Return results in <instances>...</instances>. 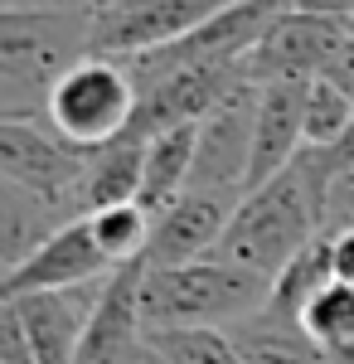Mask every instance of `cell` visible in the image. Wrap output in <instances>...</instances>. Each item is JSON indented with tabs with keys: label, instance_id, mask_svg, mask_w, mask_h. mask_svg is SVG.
I'll use <instances>...</instances> for the list:
<instances>
[{
	"label": "cell",
	"instance_id": "6da1fadb",
	"mask_svg": "<svg viewBox=\"0 0 354 364\" xmlns=\"http://www.w3.org/2000/svg\"><path fill=\"white\" fill-rule=\"evenodd\" d=\"M326 195H330V170L306 146L281 175L247 190L233 224L223 228V238L209 257L277 277L301 248H311L326 233Z\"/></svg>",
	"mask_w": 354,
	"mask_h": 364
},
{
	"label": "cell",
	"instance_id": "7a4b0ae2",
	"mask_svg": "<svg viewBox=\"0 0 354 364\" xmlns=\"http://www.w3.org/2000/svg\"><path fill=\"white\" fill-rule=\"evenodd\" d=\"M92 54V5L0 10V117L44 122L54 83Z\"/></svg>",
	"mask_w": 354,
	"mask_h": 364
},
{
	"label": "cell",
	"instance_id": "3957f363",
	"mask_svg": "<svg viewBox=\"0 0 354 364\" xmlns=\"http://www.w3.org/2000/svg\"><path fill=\"white\" fill-rule=\"evenodd\" d=\"M272 277L223 262V257H194L175 267H141V326L146 336L161 331H194V326H233L267 306Z\"/></svg>",
	"mask_w": 354,
	"mask_h": 364
},
{
	"label": "cell",
	"instance_id": "277c9868",
	"mask_svg": "<svg viewBox=\"0 0 354 364\" xmlns=\"http://www.w3.org/2000/svg\"><path fill=\"white\" fill-rule=\"evenodd\" d=\"M136 78L127 68V58L87 54L78 58L49 92L44 122L73 146H102V141L122 136L136 117Z\"/></svg>",
	"mask_w": 354,
	"mask_h": 364
},
{
	"label": "cell",
	"instance_id": "5b68a950",
	"mask_svg": "<svg viewBox=\"0 0 354 364\" xmlns=\"http://www.w3.org/2000/svg\"><path fill=\"white\" fill-rule=\"evenodd\" d=\"M87 170V146L58 136L49 122L0 117V180H15L34 195L54 199L78 219V185Z\"/></svg>",
	"mask_w": 354,
	"mask_h": 364
},
{
	"label": "cell",
	"instance_id": "8992f818",
	"mask_svg": "<svg viewBox=\"0 0 354 364\" xmlns=\"http://www.w3.org/2000/svg\"><path fill=\"white\" fill-rule=\"evenodd\" d=\"M257 92L262 83H243L223 92L209 112L199 117V146H194L190 190H218V195H247L252 170V127H257Z\"/></svg>",
	"mask_w": 354,
	"mask_h": 364
},
{
	"label": "cell",
	"instance_id": "52a82bcc",
	"mask_svg": "<svg viewBox=\"0 0 354 364\" xmlns=\"http://www.w3.org/2000/svg\"><path fill=\"white\" fill-rule=\"evenodd\" d=\"M233 0H97L92 5V54L132 58L141 49H161L199 29Z\"/></svg>",
	"mask_w": 354,
	"mask_h": 364
},
{
	"label": "cell",
	"instance_id": "ba28073f",
	"mask_svg": "<svg viewBox=\"0 0 354 364\" xmlns=\"http://www.w3.org/2000/svg\"><path fill=\"white\" fill-rule=\"evenodd\" d=\"M345 34H350V25L291 5V10L277 15V25L243 58V73L252 83H306V78L330 68V58L340 54Z\"/></svg>",
	"mask_w": 354,
	"mask_h": 364
},
{
	"label": "cell",
	"instance_id": "9c48e42d",
	"mask_svg": "<svg viewBox=\"0 0 354 364\" xmlns=\"http://www.w3.org/2000/svg\"><path fill=\"white\" fill-rule=\"evenodd\" d=\"M112 277V272H107ZM107 277L82 282V287H54V291H25V296H5L20 326L29 336V350L39 364H73L78 360V345L92 326V311L102 301V287Z\"/></svg>",
	"mask_w": 354,
	"mask_h": 364
},
{
	"label": "cell",
	"instance_id": "30bf717a",
	"mask_svg": "<svg viewBox=\"0 0 354 364\" xmlns=\"http://www.w3.org/2000/svg\"><path fill=\"white\" fill-rule=\"evenodd\" d=\"M238 204H243V195H218V190H185L180 199H170L156 214L146 262L151 267H175V262L209 257L223 238V228L233 224Z\"/></svg>",
	"mask_w": 354,
	"mask_h": 364
},
{
	"label": "cell",
	"instance_id": "8fae6325",
	"mask_svg": "<svg viewBox=\"0 0 354 364\" xmlns=\"http://www.w3.org/2000/svg\"><path fill=\"white\" fill-rule=\"evenodd\" d=\"M112 262L102 243H97V233L87 224V214L78 219H68V224L58 228L54 238L44 243V248H34L20 262V267H10L5 272V296H25V291H54V287H82V282H97L107 277Z\"/></svg>",
	"mask_w": 354,
	"mask_h": 364
},
{
	"label": "cell",
	"instance_id": "7c38bea8",
	"mask_svg": "<svg viewBox=\"0 0 354 364\" xmlns=\"http://www.w3.org/2000/svg\"><path fill=\"white\" fill-rule=\"evenodd\" d=\"M141 267H146V257L112 267L107 287H102V301L92 311V326H87L73 364H136V350L146 345V326H141Z\"/></svg>",
	"mask_w": 354,
	"mask_h": 364
},
{
	"label": "cell",
	"instance_id": "4fadbf2b",
	"mask_svg": "<svg viewBox=\"0 0 354 364\" xmlns=\"http://www.w3.org/2000/svg\"><path fill=\"white\" fill-rule=\"evenodd\" d=\"M301 102H306V83H262V92H257V127H252L247 190L267 185L272 175H281V170L306 151Z\"/></svg>",
	"mask_w": 354,
	"mask_h": 364
},
{
	"label": "cell",
	"instance_id": "5bb4252c",
	"mask_svg": "<svg viewBox=\"0 0 354 364\" xmlns=\"http://www.w3.org/2000/svg\"><path fill=\"white\" fill-rule=\"evenodd\" d=\"M223 331L233 336L247 364H350L345 355H335L330 345L311 336L301 316H286L277 306H257L252 316L223 326Z\"/></svg>",
	"mask_w": 354,
	"mask_h": 364
},
{
	"label": "cell",
	"instance_id": "9a60e30c",
	"mask_svg": "<svg viewBox=\"0 0 354 364\" xmlns=\"http://www.w3.org/2000/svg\"><path fill=\"white\" fill-rule=\"evenodd\" d=\"M146 141L151 136L122 132V136L102 141V146H87V170H82V185H78V214L107 209V204H122V199H141Z\"/></svg>",
	"mask_w": 354,
	"mask_h": 364
},
{
	"label": "cell",
	"instance_id": "2e32d148",
	"mask_svg": "<svg viewBox=\"0 0 354 364\" xmlns=\"http://www.w3.org/2000/svg\"><path fill=\"white\" fill-rule=\"evenodd\" d=\"M68 219L73 214L58 209L54 199L34 195L15 180H0V257H5V272L20 267L34 248H44Z\"/></svg>",
	"mask_w": 354,
	"mask_h": 364
},
{
	"label": "cell",
	"instance_id": "e0dca14e",
	"mask_svg": "<svg viewBox=\"0 0 354 364\" xmlns=\"http://www.w3.org/2000/svg\"><path fill=\"white\" fill-rule=\"evenodd\" d=\"M194 146H199V122L156 132L146 141V185H141V204L151 214H161L170 199H180L190 190L194 175Z\"/></svg>",
	"mask_w": 354,
	"mask_h": 364
},
{
	"label": "cell",
	"instance_id": "ac0fdd59",
	"mask_svg": "<svg viewBox=\"0 0 354 364\" xmlns=\"http://www.w3.org/2000/svg\"><path fill=\"white\" fill-rule=\"evenodd\" d=\"M87 224L97 233V243L112 262H136L151 248V228H156V214L141 204V199H122V204H107V209H92Z\"/></svg>",
	"mask_w": 354,
	"mask_h": 364
},
{
	"label": "cell",
	"instance_id": "d6986e66",
	"mask_svg": "<svg viewBox=\"0 0 354 364\" xmlns=\"http://www.w3.org/2000/svg\"><path fill=\"white\" fill-rule=\"evenodd\" d=\"M335 272H330V233H321L311 248H301L281 272L272 277V296H267V306L286 311V316H301V311L311 306V296L330 287Z\"/></svg>",
	"mask_w": 354,
	"mask_h": 364
},
{
	"label": "cell",
	"instance_id": "ffe728a7",
	"mask_svg": "<svg viewBox=\"0 0 354 364\" xmlns=\"http://www.w3.org/2000/svg\"><path fill=\"white\" fill-rule=\"evenodd\" d=\"M301 122H306V146H340L354 127V97L335 78L316 73V78H306Z\"/></svg>",
	"mask_w": 354,
	"mask_h": 364
},
{
	"label": "cell",
	"instance_id": "44dd1931",
	"mask_svg": "<svg viewBox=\"0 0 354 364\" xmlns=\"http://www.w3.org/2000/svg\"><path fill=\"white\" fill-rule=\"evenodd\" d=\"M156 345H165L180 364H247L243 350L233 345V336L223 326H194V331H161L151 336Z\"/></svg>",
	"mask_w": 354,
	"mask_h": 364
},
{
	"label": "cell",
	"instance_id": "7402d4cb",
	"mask_svg": "<svg viewBox=\"0 0 354 364\" xmlns=\"http://www.w3.org/2000/svg\"><path fill=\"white\" fill-rule=\"evenodd\" d=\"M0 364H39L34 350H29L25 326H20V316H15L10 301H5V311H0Z\"/></svg>",
	"mask_w": 354,
	"mask_h": 364
},
{
	"label": "cell",
	"instance_id": "603a6c76",
	"mask_svg": "<svg viewBox=\"0 0 354 364\" xmlns=\"http://www.w3.org/2000/svg\"><path fill=\"white\" fill-rule=\"evenodd\" d=\"M330 272L354 287V228H330Z\"/></svg>",
	"mask_w": 354,
	"mask_h": 364
},
{
	"label": "cell",
	"instance_id": "cb8c5ba5",
	"mask_svg": "<svg viewBox=\"0 0 354 364\" xmlns=\"http://www.w3.org/2000/svg\"><path fill=\"white\" fill-rule=\"evenodd\" d=\"M326 78H335V83H340V87H345V92L354 97V29L345 34V44H340V54L330 58Z\"/></svg>",
	"mask_w": 354,
	"mask_h": 364
},
{
	"label": "cell",
	"instance_id": "d4e9b609",
	"mask_svg": "<svg viewBox=\"0 0 354 364\" xmlns=\"http://www.w3.org/2000/svg\"><path fill=\"white\" fill-rule=\"evenodd\" d=\"M291 5L311 10V15H326V20H340V25L354 20V0H291Z\"/></svg>",
	"mask_w": 354,
	"mask_h": 364
},
{
	"label": "cell",
	"instance_id": "484cf974",
	"mask_svg": "<svg viewBox=\"0 0 354 364\" xmlns=\"http://www.w3.org/2000/svg\"><path fill=\"white\" fill-rule=\"evenodd\" d=\"M136 364H180V360H175V355H170L165 345H156V340L146 336V345L136 350Z\"/></svg>",
	"mask_w": 354,
	"mask_h": 364
},
{
	"label": "cell",
	"instance_id": "4316f807",
	"mask_svg": "<svg viewBox=\"0 0 354 364\" xmlns=\"http://www.w3.org/2000/svg\"><path fill=\"white\" fill-rule=\"evenodd\" d=\"M5 5H97V0H0V10Z\"/></svg>",
	"mask_w": 354,
	"mask_h": 364
},
{
	"label": "cell",
	"instance_id": "83f0119b",
	"mask_svg": "<svg viewBox=\"0 0 354 364\" xmlns=\"http://www.w3.org/2000/svg\"><path fill=\"white\" fill-rule=\"evenodd\" d=\"M350 29H354V20H350Z\"/></svg>",
	"mask_w": 354,
	"mask_h": 364
}]
</instances>
